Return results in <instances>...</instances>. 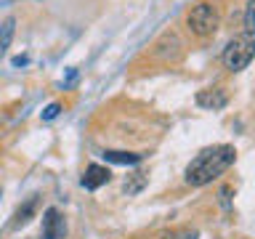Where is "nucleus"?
<instances>
[{
    "instance_id": "obj_2",
    "label": "nucleus",
    "mask_w": 255,
    "mask_h": 239,
    "mask_svg": "<svg viewBox=\"0 0 255 239\" xmlns=\"http://www.w3.org/2000/svg\"><path fill=\"white\" fill-rule=\"evenodd\" d=\"M218 24H221V13H218V8H215L213 3H197L186 13V27H189L191 35H197V37L215 35Z\"/></svg>"
},
{
    "instance_id": "obj_15",
    "label": "nucleus",
    "mask_w": 255,
    "mask_h": 239,
    "mask_svg": "<svg viewBox=\"0 0 255 239\" xmlns=\"http://www.w3.org/2000/svg\"><path fill=\"white\" fill-rule=\"evenodd\" d=\"M13 3V0H0V8H3V5H11Z\"/></svg>"
},
{
    "instance_id": "obj_7",
    "label": "nucleus",
    "mask_w": 255,
    "mask_h": 239,
    "mask_svg": "<svg viewBox=\"0 0 255 239\" xmlns=\"http://www.w3.org/2000/svg\"><path fill=\"white\" fill-rule=\"evenodd\" d=\"M104 159L112 165H135L143 159V154H133V151H104Z\"/></svg>"
},
{
    "instance_id": "obj_3",
    "label": "nucleus",
    "mask_w": 255,
    "mask_h": 239,
    "mask_svg": "<svg viewBox=\"0 0 255 239\" xmlns=\"http://www.w3.org/2000/svg\"><path fill=\"white\" fill-rule=\"evenodd\" d=\"M253 56H255V40L250 35H239L223 48L221 61L229 72H242L247 64L253 61Z\"/></svg>"
},
{
    "instance_id": "obj_10",
    "label": "nucleus",
    "mask_w": 255,
    "mask_h": 239,
    "mask_svg": "<svg viewBox=\"0 0 255 239\" xmlns=\"http://www.w3.org/2000/svg\"><path fill=\"white\" fill-rule=\"evenodd\" d=\"M245 35H255V0H247L245 5Z\"/></svg>"
},
{
    "instance_id": "obj_14",
    "label": "nucleus",
    "mask_w": 255,
    "mask_h": 239,
    "mask_svg": "<svg viewBox=\"0 0 255 239\" xmlns=\"http://www.w3.org/2000/svg\"><path fill=\"white\" fill-rule=\"evenodd\" d=\"M29 59H27V56H16V59H13V67H21V64H27Z\"/></svg>"
},
{
    "instance_id": "obj_1",
    "label": "nucleus",
    "mask_w": 255,
    "mask_h": 239,
    "mask_svg": "<svg viewBox=\"0 0 255 239\" xmlns=\"http://www.w3.org/2000/svg\"><path fill=\"white\" fill-rule=\"evenodd\" d=\"M234 159H237V151L229 143H218V146L202 149L186 167V183L189 186H205V183L218 178L221 173H226L234 165Z\"/></svg>"
},
{
    "instance_id": "obj_6",
    "label": "nucleus",
    "mask_w": 255,
    "mask_h": 239,
    "mask_svg": "<svg viewBox=\"0 0 255 239\" xmlns=\"http://www.w3.org/2000/svg\"><path fill=\"white\" fill-rule=\"evenodd\" d=\"M109 178H112V173L104 165H88L83 178H80V183H83L88 191H96V189H101L104 183H109Z\"/></svg>"
},
{
    "instance_id": "obj_13",
    "label": "nucleus",
    "mask_w": 255,
    "mask_h": 239,
    "mask_svg": "<svg viewBox=\"0 0 255 239\" xmlns=\"http://www.w3.org/2000/svg\"><path fill=\"white\" fill-rule=\"evenodd\" d=\"M162 239H199V234L197 231H170V234H165Z\"/></svg>"
},
{
    "instance_id": "obj_5",
    "label": "nucleus",
    "mask_w": 255,
    "mask_h": 239,
    "mask_svg": "<svg viewBox=\"0 0 255 239\" xmlns=\"http://www.w3.org/2000/svg\"><path fill=\"white\" fill-rule=\"evenodd\" d=\"M197 104L202 109H223L229 104V93L226 88H205V91L197 93Z\"/></svg>"
},
{
    "instance_id": "obj_12",
    "label": "nucleus",
    "mask_w": 255,
    "mask_h": 239,
    "mask_svg": "<svg viewBox=\"0 0 255 239\" xmlns=\"http://www.w3.org/2000/svg\"><path fill=\"white\" fill-rule=\"evenodd\" d=\"M59 112H61V104H59V101H53V104H48V107L43 109V115H40V117H43L45 122H51V120L59 117Z\"/></svg>"
},
{
    "instance_id": "obj_11",
    "label": "nucleus",
    "mask_w": 255,
    "mask_h": 239,
    "mask_svg": "<svg viewBox=\"0 0 255 239\" xmlns=\"http://www.w3.org/2000/svg\"><path fill=\"white\" fill-rule=\"evenodd\" d=\"M143 183H146V173H135L133 183H125V191H128V194H135V191L143 189Z\"/></svg>"
},
{
    "instance_id": "obj_9",
    "label": "nucleus",
    "mask_w": 255,
    "mask_h": 239,
    "mask_svg": "<svg viewBox=\"0 0 255 239\" xmlns=\"http://www.w3.org/2000/svg\"><path fill=\"white\" fill-rule=\"evenodd\" d=\"M35 207H37V199L32 197L27 205L24 207H19V210H16V221H13V229H19V226H24V223H27L32 215H35Z\"/></svg>"
},
{
    "instance_id": "obj_8",
    "label": "nucleus",
    "mask_w": 255,
    "mask_h": 239,
    "mask_svg": "<svg viewBox=\"0 0 255 239\" xmlns=\"http://www.w3.org/2000/svg\"><path fill=\"white\" fill-rule=\"evenodd\" d=\"M13 32H16V19H13V16H8V19L0 24V56H3L8 48H11Z\"/></svg>"
},
{
    "instance_id": "obj_4",
    "label": "nucleus",
    "mask_w": 255,
    "mask_h": 239,
    "mask_svg": "<svg viewBox=\"0 0 255 239\" xmlns=\"http://www.w3.org/2000/svg\"><path fill=\"white\" fill-rule=\"evenodd\" d=\"M67 237V223L59 207H48L43 213V239H64Z\"/></svg>"
}]
</instances>
